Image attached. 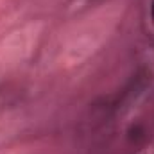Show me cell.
<instances>
[{
    "mask_svg": "<svg viewBox=\"0 0 154 154\" xmlns=\"http://www.w3.org/2000/svg\"><path fill=\"white\" fill-rule=\"evenodd\" d=\"M151 16H152V20H154V0H152V5H151Z\"/></svg>",
    "mask_w": 154,
    "mask_h": 154,
    "instance_id": "1",
    "label": "cell"
}]
</instances>
